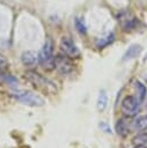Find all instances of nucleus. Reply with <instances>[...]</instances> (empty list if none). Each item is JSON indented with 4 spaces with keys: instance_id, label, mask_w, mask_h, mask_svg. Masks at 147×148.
Returning <instances> with one entry per match:
<instances>
[{
    "instance_id": "obj_1",
    "label": "nucleus",
    "mask_w": 147,
    "mask_h": 148,
    "mask_svg": "<svg viewBox=\"0 0 147 148\" xmlns=\"http://www.w3.org/2000/svg\"><path fill=\"white\" fill-rule=\"evenodd\" d=\"M24 77L30 82L32 83L36 88L45 91V92H49V94H53L56 92V86L52 81H50L49 79L42 76L39 73L35 72V71H28L25 72L24 74Z\"/></svg>"
},
{
    "instance_id": "obj_2",
    "label": "nucleus",
    "mask_w": 147,
    "mask_h": 148,
    "mask_svg": "<svg viewBox=\"0 0 147 148\" xmlns=\"http://www.w3.org/2000/svg\"><path fill=\"white\" fill-rule=\"evenodd\" d=\"M14 98L17 99L19 102H21L22 104H25V105H29V106H42L44 105V99L37 95V94H34L31 91H17L15 94H13Z\"/></svg>"
},
{
    "instance_id": "obj_3",
    "label": "nucleus",
    "mask_w": 147,
    "mask_h": 148,
    "mask_svg": "<svg viewBox=\"0 0 147 148\" xmlns=\"http://www.w3.org/2000/svg\"><path fill=\"white\" fill-rule=\"evenodd\" d=\"M53 45H52V42L51 39H46L39 54H38V61L41 65H43L44 67L50 65V64H53Z\"/></svg>"
},
{
    "instance_id": "obj_4",
    "label": "nucleus",
    "mask_w": 147,
    "mask_h": 148,
    "mask_svg": "<svg viewBox=\"0 0 147 148\" xmlns=\"http://www.w3.org/2000/svg\"><path fill=\"white\" fill-rule=\"evenodd\" d=\"M53 66L63 75H67L73 71V64L66 56L63 54H58L53 58Z\"/></svg>"
},
{
    "instance_id": "obj_5",
    "label": "nucleus",
    "mask_w": 147,
    "mask_h": 148,
    "mask_svg": "<svg viewBox=\"0 0 147 148\" xmlns=\"http://www.w3.org/2000/svg\"><path fill=\"white\" fill-rule=\"evenodd\" d=\"M139 104L140 102L138 101L137 97H133V96H127L123 99L122 102V111L124 114L126 116H134L138 110H139Z\"/></svg>"
},
{
    "instance_id": "obj_6",
    "label": "nucleus",
    "mask_w": 147,
    "mask_h": 148,
    "mask_svg": "<svg viewBox=\"0 0 147 148\" xmlns=\"http://www.w3.org/2000/svg\"><path fill=\"white\" fill-rule=\"evenodd\" d=\"M60 49L66 56H68L71 58L79 57V54H80V51H79L76 44L69 37H63L60 39Z\"/></svg>"
},
{
    "instance_id": "obj_7",
    "label": "nucleus",
    "mask_w": 147,
    "mask_h": 148,
    "mask_svg": "<svg viewBox=\"0 0 147 148\" xmlns=\"http://www.w3.org/2000/svg\"><path fill=\"white\" fill-rule=\"evenodd\" d=\"M131 127L134 131H144L147 128V116H139L132 120Z\"/></svg>"
},
{
    "instance_id": "obj_8",
    "label": "nucleus",
    "mask_w": 147,
    "mask_h": 148,
    "mask_svg": "<svg viewBox=\"0 0 147 148\" xmlns=\"http://www.w3.org/2000/svg\"><path fill=\"white\" fill-rule=\"evenodd\" d=\"M141 52V46L138 45V44H133L131 45L127 51L125 52V54L123 56V60H130V59H133L135 57H138Z\"/></svg>"
},
{
    "instance_id": "obj_9",
    "label": "nucleus",
    "mask_w": 147,
    "mask_h": 148,
    "mask_svg": "<svg viewBox=\"0 0 147 148\" xmlns=\"http://www.w3.org/2000/svg\"><path fill=\"white\" fill-rule=\"evenodd\" d=\"M22 61L24 65H28V66L35 65L38 61V56L32 51H27L22 54Z\"/></svg>"
},
{
    "instance_id": "obj_10",
    "label": "nucleus",
    "mask_w": 147,
    "mask_h": 148,
    "mask_svg": "<svg viewBox=\"0 0 147 148\" xmlns=\"http://www.w3.org/2000/svg\"><path fill=\"white\" fill-rule=\"evenodd\" d=\"M133 87H134L135 92H137V98H138V101L141 103L142 99H144L145 96H146V87H145L140 81H138V80H133Z\"/></svg>"
},
{
    "instance_id": "obj_11",
    "label": "nucleus",
    "mask_w": 147,
    "mask_h": 148,
    "mask_svg": "<svg viewBox=\"0 0 147 148\" xmlns=\"http://www.w3.org/2000/svg\"><path fill=\"white\" fill-rule=\"evenodd\" d=\"M113 34L111 32V34H108L106 36H104V37H101V38H98L97 40H96V46L98 47V49H103V47H105V46H108L110 43H112L113 42Z\"/></svg>"
},
{
    "instance_id": "obj_12",
    "label": "nucleus",
    "mask_w": 147,
    "mask_h": 148,
    "mask_svg": "<svg viewBox=\"0 0 147 148\" xmlns=\"http://www.w3.org/2000/svg\"><path fill=\"white\" fill-rule=\"evenodd\" d=\"M122 20V27L124 28V30H131L135 27L137 24V18L135 17H120Z\"/></svg>"
},
{
    "instance_id": "obj_13",
    "label": "nucleus",
    "mask_w": 147,
    "mask_h": 148,
    "mask_svg": "<svg viewBox=\"0 0 147 148\" xmlns=\"http://www.w3.org/2000/svg\"><path fill=\"white\" fill-rule=\"evenodd\" d=\"M106 103H108V97L104 90H101L98 94V98H97V109L98 111H104L106 108Z\"/></svg>"
},
{
    "instance_id": "obj_14",
    "label": "nucleus",
    "mask_w": 147,
    "mask_h": 148,
    "mask_svg": "<svg viewBox=\"0 0 147 148\" xmlns=\"http://www.w3.org/2000/svg\"><path fill=\"white\" fill-rule=\"evenodd\" d=\"M116 131H117L118 134H120V135H123V136L126 135V134L128 133V126H127L126 121L123 120V119L118 120V123H117V125H116Z\"/></svg>"
},
{
    "instance_id": "obj_15",
    "label": "nucleus",
    "mask_w": 147,
    "mask_h": 148,
    "mask_svg": "<svg viewBox=\"0 0 147 148\" xmlns=\"http://www.w3.org/2000/svg\"><path fill=\"white\" fill-rule=\"evenodd\" d=\"M133 143L135 146H145L147 145V133L138 134L137 136L133 138Z\"/></svg>"
},
{
    "instance_id": "obj_16",
    "label": "nucleus",
    "mask_w": 147,
    "mask_h": 148,
    "mask_svg": "<svg viewBox=\"0 0 147 148\" xmlns=\"http://www.w3.org/2000/svg\"><path fill=\"white\" fill-rule=\"evenodd\" d=\"M0 76H1V79H2L7 84H9L10 87H17V80H16L14 76L7 75V74H1Z\"/></svg>"
},
{
    "instance_id": "obj_17",
    "label": "nucleus",
    "mask_w": 147,
    "mask_h": 148,
    "mask_svg": "<svg viewBox=\"0 0 147 148\" xmlns=\"http://www.w3.org/2000/svg\"><path fill=\"white\" fill-rule=\"evenodd\" d=\"M74 23H75V28H76V30H78L80 34H86L87 29H86V25H84V23H83L82 20H80V18H75Z\"/></svg>"
},
{
    "instance_id": "obj_18",
    "label": "nucleus",
    "mask_w": 147,
    "mask_h": 148,
    "mask_svg": "<svg viewBox=\"0 0 147 148\" xmlns=\"http://www.w3.org/2000/svg\"><path fill=\"white\" fill-rule=\"evenodd\" d=\"M100 127H101V128H103L105 132H110V128H109V126H108L106 124H104V123H101V124H100Z\"/></svg>"
},
{
    "instance_id": "obj_19",
    "label": "nucleus",
    "mask_w": 147,
    "mask_h": 148,
    "mask_svg": "<svg viewBox=\"0 0 147 148\" xmlns=\"http://www.w3.org/2000/svg\"><path fill=\"white\" fill-rule=\"evenodd\" d=\"M5 65H6V59L0 54V68H1V67H3Z\"/></svg>"
},
{
    "instance_id": "obj_20",
    "label": "nucleus",
    "mask_w": 147,
    "mask_h": 148,
    "mask_svg": "<svg viewBox=\"0 0 147 148\" xmlns=\"http://www.w3.org/2000/svg\"><path fill=\"white\" fill-rule=\"evenodd\" d=\"M135 148H147V147L146 146H137Z\"/></svg>"
}]
</instances>
